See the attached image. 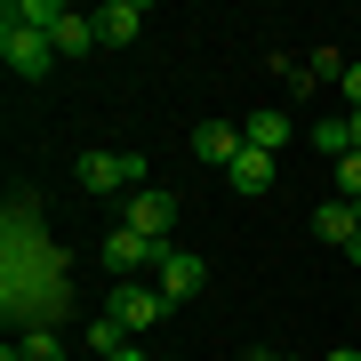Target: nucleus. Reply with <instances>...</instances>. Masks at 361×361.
<instances>
[{"mask_svg":"<svg viewBox=\"0 0 361 361\" xmlns=\"http://www.w3.org/2000/svg\"><path fill=\"white\" fill-rule=\"evenodd\" d=\"M80 193H145V153H80Z\"/></svg>","mask_w":361,"mask_h":361,"instance_id":"1","label":"nucleus"},{"mask_svg":"<svg viewBox=\"0 0 361 361\" xmlns=\"http://www.w3.org/2000/svg\"><path fill=\"white\" fill-rule=\"evenodd\" d=\"M104 313H113L129 337H145V329H161V322H169V297H161V289H145V281H121Z\"/></svg>","mask_w":361,"mask_h":361,"instance_id":"2","label":"nucleus"},{"mask_svg":"<svg viewBox=\"0 0 361 361\" xmlns=\"http://www.w3.org/2000/svg\"><path fill=\"white\" fill-rule=\"evenodd\" d=\"M121 225L145 233L153 249H169V225H177V193H161V185H145V193H129V209H121Z\"/></svg>","mask_w":361,"mask_h":361,"instance_id":"3","label":"nucleus"},{"mask_svg":"<svg viewBox=\"0 0 361 361\" xmlns=\"http://www.w3.org/2000/svg\"><path fill=\"white\" fill-rule=\"evenodd\" d=\"M0 65H8L16 80H40L56 65V49H49V32H25V25H0Z\"/></svg>","mask_w":361,"mask_h":361,"instance_id":"4","label":"nucleus"},{"mask_svg":"<svg viewBox=\"0 0 361 361\" xmlns=\"http://www.w3.org/2000/svg\"><path fill=\"white\" fill-rule=\"evenodd\" d=\"M97 257H104V273H121V281H137V273H153V265H161V249L145 241V233L113 225V233H104V249H97Z\"/></svg>","mask_w":361,"mask_h":361,"instance_id":"5","label":"nucleus"},{"mask_svg":"<svg viewBox=\"0 0 361 361\" xmlns=\"http://www.w3.org/2000/svg\"><path fill=\"white\" fill-rule=\"evenodd\" d=\"M209 281V265L193 257V249H161V265H153V289L169 297V305H185V297H193Z\"/></svg>","mask_w":361,"mask_h":361,"instance_id":"6","label":"nucleus"},{"mask_svg":"<svg viewBox=\"0 0 361 361\" xmlns=\"http://www.w3.org/2000/svg\"><path fill=\"white\" fill-rule=\"evenodd\" d=\"M193 153H201L209 169H233L249 145H241V129H233V121H201V129H193Z\"/></svg>","mask_w":361,"mask_h":361,"instance_id":"7","label":"nucleus"},{"mask_svg":"<svg viewBox=\"0 0 361 361\" xmlns=\"http://www.w3.org/2000/svg\"><path fill=\"white\" fill-rule=\"evenodd\" d=\"M353 233H361V209H353V201H322V209H313V241L353 249Z\"/></svg>","mask_w":361,"mask_h":361,"instance_id":"8","label":"nucleus"},{"mask_svg":"<svg viewBox=\"0 0 361 361\" xmlns=\"http://www.w3.org/2000/svg\"><path fill=\"white\" fill-rule=\"evenodd\" d=\"M97 32H104V49H129V40L145 32V8H137V0H104V8H97Z\"/></svg>","mask_w":361,"mask_h":361,"instance_id":"9","label":"nucleus"},{"mask_svg":"<svg viewBox=\"0 0 361 361\" xmlns=\"http://www.w3.org/2000/svg\"><path fill=\"white\" fill-rule=\"evenodd\" d=\"M49 49H56V56H89V49H104V32H97V16L65 8V25L49 32Z\"/></svg>","mask_w":361,"mask_h":361,"instance_id":"10","label":"nucleus"},{"mask_svg":"<svg viewBox=\"0 0 361 361\" xmlns=\"http://www.w3.org/2000/svg\"><path fill=\"white\" fill-rule=\"evenodd\" d=\"M225 185H233V193H241V201H257V193H273V153H241V161L225 169Z\"/></svg>","mask_w":361,"mask_h":361,"instance_id":"11","label":"nucleus"},{"mask_svg":"<svg viewBox=\"0 0 361 361\" xmlns=\"http://www.w3.org/2000/svg\"><path fill=\"white\" fill-rule=\"evenodd\" d=\"M0 25H25V32H56V25H65V0H8V8H0Z\"/></svg>","mask_w":361,"mask_h":361,"instance_id":"12","label":"nucleus"},{"mask_svg":"<svg viewBox=\"0 0 361 361\" xmlns=\"http://www.w3.org/2000/svg\"><path fill=\"white\" fill-rule=\"evenodd\" d=\"M241 145H249V153H281V145H289V121L265 104V113H249V121H241Z\"/></svg>","mask_w":361,"mask_h":361,"instance_id":"13","label":"nucleus"},{"mask_svg":"<svg viewBox=\"0 0 361 361\" xmlns=\"http://www.w3.org/2000/svg\"><path fill=\"white\" fill-rule=\"evenodd\" d=\"M313 145H322L329 161H345V153H353V113H329V121H313Z\"/></svg>","mask_w":361,"mask_h":361,"instance_id":"14","label":"nucleus"},{"mask_svg":"<svg viewBox=\"0 0 361 361\" xmlns=\"http://www.w3.org/2000/svg\"><path fill=\"white\" fill-rule=\"evenodd\" d=\"M89 345H97L104 361H113L121 345H129V329H121V322H113V313H97V322H89Z\"/></svg>","mask_w":361,"mask_h":361,"instance_id":"15","label":"nucleus"},{"mask_svg":"<svg viewBox=\"0 0 361 361\" xmlns=\"http://www.w3.org/2000/svg\"><path fill=\"white\" fill-rule=\"evenodd\" d=\"M337 201H361V153L337 161Z\"/></svg>","mask_w":361,"mask_h":361,"instance_id":"16","label":"nucleus"},{"mask_svg":"<svg viewBox=\"0 0 361 361\" xmlns=\"http://www.w3.org/2000/svg\"><path fill=\"white\" fill-rule=\"evenodd\" d=\"M25 361H65V345L56 337H25Z\"/></svg>","mask_w":361,"mask_h":361,"instance_id":"17","label":"nucleus"},{"mask_svg":"<svg viewBox=\"0 0 361 361\" xmlns=\"http://www.w3.org/2000/svg\"><path fill=\"white\" fill-rule=\"evenodd\" d=\"M337 97H345V113H361V65H345V80H337Z\"/></svg>","mask_w":361,"mask_h":361,"instance_id":"18","label":"nucleus"},{"mask_svg":"<svg viewBox=\"0 0 361 361\" xmlns=\"http://www.w3.org/2000/svg\"><path fill=\"white\" fill-rule=\"evenodd\" d=\"M322 361H361V353H353V345H329V353H322Z\"/></svg>","mask_w":361,"mask_h":361,"instance_id":"19","label":"nucleus"},{"mask_svg":"<svg viewBox=\"0 0 361 361\" xmlns=\"http://www.w3.org/2000/svg\"><path fill=\"white\" fill-rule=\"evenodd\" d=\"M113 361H153V353H137V345H121V353H113Z\"/></svg>","mask_w":361,"mask_h":361,"instance_id":"20","label":"nucleus"},{"mask_svg":"<svg viewBox=\"0 0 361 361\" xmlns=\"http://www.w3.org/2000/svg\"><path fill=\"white\" fill-rule=\"evenodd\" d=\"M249 361H281V353H273V345H257V353H249Z\"/></svg>","mask_w":361,"mask_h":361,"instance_id":"21","label":"nucleus"},{"mask_svg":"<svg viewBox=\"0 0 361 361\" xmlns=\"http://www.w3.org/2000/svg\"><path fill=\"white\" fill-rule=\"evenodd\" d=\"M345 257H353V265H361V233H353V249H345Z\"/></svg>","mask_w":361,"mask_h":361,"instance_id":"22","label":"nucleus"},{"mask_svg":"<svg viewBox=\"0 0 361 361\" xmlns=\"http://www.w3.org/2000/svg\"><path fill=\"white\" fill-rule=\"evenodd\" d=\"M353 153H361V113H353Z\"/></svg>","mask_w":361,"mask_h":361,"instance_id":"23","label":"nucleus"},{"mask_svg":"<svg viewBox=\"0 0 361 361\" xmlns=\"http://www.w3.org/2000/svg\"><path fill=\"white\" fill-rule=\"evenodd\" d=\"M0 361H25V353H16V345H8V353H0Z\"/></svg>","mask_w":361,"mask_h":361,"instance_id":"24","label":"nucleus"}]
</instances>
